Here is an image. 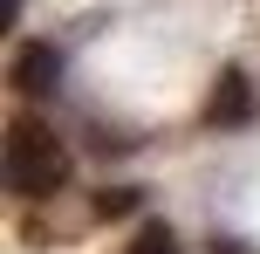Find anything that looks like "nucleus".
<instances>
[{"label": "nucleus", "instance_id": "nucleus-1", "mask_svg": "<svg viewBox=\"0 0 260 254\" xmlns=\"http://www.w3.org/2000/svg\"><path fill=\"white\" fill-rule=\"evenodd\" d=\"M0 172H7V186L21 192V200H48V192L69 186V145L55 137V124L41 117H14L7 124V151H0Z\"/></svg>", "mask_w": 260, "mask_h": 254}, {"label": "nucleus", "instance_id": "nucleus-2", "mask_svg": "<svg viewBox=\"0 0 260 254\" xmlns=\"http://www.w3.org/2000/svg\"><path fill=\"white\" fill-rule=\"evenodd\" d=\"M260 117V96H253V76L247 69H219V82H212V96H206V124L212 131H240V124H253Z\"/></svg>", "mask_w": 260, "mask_h": 254}, {"label": "nucleus", "instance_id": "nucleus-3", "mask_svg": "<svg viewBox=\"0 0 260 254\" xmlns=\"http://www.w3.org/2000/svg\"><path fill=\"white\" fill-rule=\"evenodd\" d=\"M7 82H14V96H48L55 82H62V55H55L48 41H21V48H14Z\"/></svg>", "mask_w": 260, "mask_h": 254}, {"label": "nucleus", "instance_id": "nucleus-4", "mask_svg": "<svg viewBox=\"0 0 260 254\" xmlns=\"http://www.w3.org/2000/svg\"><path fill=\"white\" fill-rule=\"evenodd\" d=\"M123 254H178V234H171L165 220H151V227H137V241H130Z\"/></svg>", "mask_w": 260, "mask_h": 254}, {"label": "nucleus", "instance_id": "nucleus-5", "mask_svg": "<svg viewBox=\"0 0 260 254\" xmlns=\"http://www.w3.org/2000/svg\"><path fill=\"white\" fill-rule=\"evenodd\" d=\"M130 200H137V192H96V213H103V220L110 213H130Z\"/></svg>", "mask_w": 260, "mask_h": 254}]
</instances>
